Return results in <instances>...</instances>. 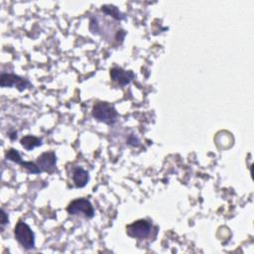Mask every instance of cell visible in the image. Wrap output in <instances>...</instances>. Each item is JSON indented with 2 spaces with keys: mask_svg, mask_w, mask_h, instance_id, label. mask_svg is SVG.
<instances>
[{
  "mask_svg": "<svg viewBox=\"0 0 254 254\" xmlns=\"http://www.w3.org/2000/svg\"><path fill=\"white\" fill-rule=\"evenodd\" d=\"M92 116L105 124H113L117 120L118 113L113 105L105 101L96 102L92 107Z\"/></svg>",
  "mask_w": 254,
  "mask_h": 254,
  "instance_id": "1",
  "label": "cell"
},
{
  "mask_svg": "<svg viewBox=\"0 0 254 254\" xmlns=\"http://www.w3.org/2000/svg\"><path fill=\"white\" fill-rule=\"evenodd\" d=\"M15 239L26 250L35 248V234L31 227L24 221L19 220L14 229Z\"/></svg>",
  "mask_w": 254,
  "mask_h": 254,
  "instance_id": "2",
  "label": "cell"
},
{
  "mask_svg": "<svg viewBox=\"0 0 254 254\" xmlns=\"http://www.w3.org/2000/svg\"><path fill=\"white\" fill-rule=\"evenodd\" d=\"M67 212L72 215H83L85 218H92L94 209L91 202L86 198H76L72 200L67 208Z\"/></svg>",
  "mask_w": 254,
  "mask_h": 254,
  "instance_id": "3",
  "label": "cell"
},
{
  "mask_svg": "<svg viewBox=\"0 0 254 254\" xmlns=\"http://www.w3.org/2000/svg\"><path fill=\"white\" fill-rule=\"evenodd\" d=\"M151 229L152 225L148 220L138 219L126 226V233L132 238L145 239L150 235Z\"/></svg>",
  "mask_w": 254,
  "mask_h": 254,
  "instance_id": "4",
  "label": "cell"
},
{
  "mask_svg": "<svg viewBox=\"0 0 254 254\" xmlns=\"http://www.w3.org/2000/svg\"><path fill=\"white\" fill-rule=\"evenodd\" d=\"M0 85L1 87L15 86L18 90L22 91L30 85V82L24 77L14 73H2L0 77Z\"/></svg>",
  "mask_w": 254,
  "mask_h": 254,
  "instance_id": "5",
  "label": "cell"
},
{
  "mask_svg": "<svg viewBox=\"0 0 254 254\" xmlns=\"http://www.w3.org/2000/svg\"><path fill=\"white\" fill-rule=\"evenodd\" d=\"M110 77L119 85L124 86L130 83V81L134 78V73L132 70H125L121 67H112L110 69Z\"/></svg>",
  "mask_w": 254,
  "mask_h": 254,
  "instance_id": "6",
  "label": "cell"
},
{
  "mask_svg": "<svg viewBox=\"0 0 254 254\" xmlns=\"http://www.w3.org/2000/svg\"><path fill=\"white\" fill-rule=\"evenodd\" d=\"M56 163H57V156L53 151L43 153L38 157V160H37V165L39 166L42 172L53 171L56 168Z\"/></svg>",
  "mask_w": 254,
  "mask_h": 254,
  "instance_id": "7",
  "label": "cell"
},
{
  "mask_svg": "<svg viewBox=\"0 0 254 254\" xmlns=\"http://www.w3.org/2000/svg\"><path fill=\"white\" fill-rule=\"evenodd\" d=\"M73 184L76 188H83L89 181L88 172L85 171L81 167H74L72 168V175H71Z\"/></svg>",
  "mask_w": 254,
  "mask_h": 254,
  "instance_id": "8",
  "label": "cell"
},
{
  "mask_svg": "<svg viewBox=\"0 0 254 254\" xmlns=\"http://www.w3.org/2000/svg\"><path fill=\"white\" fill-rule=\"evenodd\" d=\"M21 145L28 151L33 150L36 147H39L42 145V140L36 136H32V135H27L24 136L23 138H21L20 140Z\"/></svg>",
  "mask_w": 254,
  "mask_h": 254,
  "instance_id": "9",
  "label": "cell"
},
{
  "mask_svg": "<svg viewBox=\"0 0 254 254\" xmlns=\"http://www.w3.org/2000/svg\"><path fill=\"white\" fill-rule=\"evenodd\" d=\"M101 10L107 14V15H110L112 16L114 19L116 20H122L124 19V15L119 11V9L114 6V5H103L101 7Z\"/></svg>",
  "mask_w": 254,
  "mask_h": 254,
  "instance_id": "10",
  "label": "cell"
},
{
  "mask_svg": "<svg viewBox=\"0 0 254 254\" xmlns=\"http://www.w3.org/2000/svg\"><path fill=\"white\" fill-rule=\"evenodd\" d=\"M5 158H6L7 160L12 161V162H14V163H16V164H19V165H20V163L23 161L22 158H21L20 153L18 152V150L13 149V148H11V149H9V150H7V151L5 152Z\"/></svg>",
  "mask_w": 254,
  "mask_h": 254,
  "instance_id": "11",
  "label": "cell"
},
{
  "mask_svg": "<svg viewBox=\"0 0 254 254\" xmlns=\"http://www.w3.org/2000/svg\"><path fill=\"white\" fill-rule=\"evenodd\" d=\"M8 222H9L8 215H7V213L5 212V210L2 209V219H1V224H2V226H4L5 224H7Z\"/></svg>",
  "mask_w": 254,
  "mask_h": 254,
  "instance_id": "12",
  "label": "cell"
}]
</instances>
